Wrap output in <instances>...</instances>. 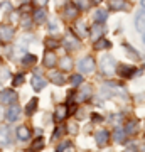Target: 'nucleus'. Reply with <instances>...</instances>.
<instances>
[{"label":"nucleus","mask_w":145,"mask_h":152,"mask_svg":"<svg viewBox=\"0 0 145 152\" xmlns=\"http://www.w3.org/2000/svg\"><path fill=\"white\" fill-rule=\"evenodd\" d=\"M100 68H101V75L105 76H111L117 73V63L111 56H103L100 61Z\"/></svg>","instance_id":"f257e3e1"},{"label":"nucleus","mask_w":145,"mask_h":152,"mask_svg":"<svg viewBox=\"0 0 145 152\" xmlns=\"http://www.w3.org/2000/svg\"><path fill=\"white\" fill-rule=\"evenodd\" d=\"M17 98H19V95H17L14 90L5 88V90L0 91V102H2L4 105H14L17 102Z\"/></svg>","instance_id":"f03ea898"},{"label":"nucleus","mask_w":145,"mask_h":152,"mask_svg":"<svg viewBox=\"0 0 145 152\" xmlns=\"http://www.w3.org/2000/svg\"><path fill=\"white\" fill-rule=\"evenodd\" d=\"M78 68H79L81 73H93L95 71V68H96V64H95V59H93L91 56H86V58H83V59L78 63Z\"/></svg>","instance_id":"7ed1b4c3"},{"label":"nucleus","mask_w":145,"mask_h":152,"mask_svg":"<svg viewBox=\"0 0 145 152\" xmlns=\"http://www.w3.org/2000/svg\"><path fill=\"white\" fill-rule=\"evenodd\" d=\"M14 34H15V31H14L12 26H9V24H2L0 26V41L2 42H9L14 37Z\"/></svg>","instance_id":"20e7f679"},{"label":"nucleus","mask_w":145,"mask_h":152,"mask_svg":"<svg viewBox=\"0 0 145 152\" xmlns=\"http://www.w3.org/2000/svg\"><path fill=\"white\" fill-rule=\"evenodd\" d=\"M15 134H17V140L22 142V144L29 142V140H31V135H32V134H31V129H29L27 125H20V127H17Z\"/></svg>","instance_id":"39448f33"},{"label":"nucleus","mask_w":145,"mask_h":152,"mask_svg":"<svg viewBox=\"0 0 145 152\" xmlns=\"http://www.w3.org/2000/svg\"><path fill=\"white\" fill-rule=\"evenodd\" d=\"M19 117H20V108H19L15 103L9 105V108H7V112H5V120H7V122L12 124V122H15Z\"/></svg>","instance_id":"423d86ee"},{"label":"nucleus","mask_w":145,"mask_h":152,"mask_svg":"<svg viewBox=\"0 0 145 152\" xmlns=\"http://www.w3.org/2000/svg\"><path fill=\"white\" fill-rule=\"evenodd\" d=\"M63 46H64L66 49H69V51H74V49H78L79 42H78V39H76V34H73V32L68 34V36L63 39Z\"/></svg>","instance_id":"0eeeda50"},{"label":"nucleus","mask_w":145,"mask_h":152,"mask_svg":"<svg viewBox=\"0 0 145 152\" xmlns=\"http://www.w3.org/2000/svg\"><path fill=\"white\" fill-rule=\"evenodd\" d=\"M10 144V127H2L0 129V147H9Z\"/></svg>","instance_id":"6e6552de"},{"label":"nucleus","mask_w":145,"mask_h":152,"mask_svg":"<svg viewBox=\"0 0 145 152\" xmlns=\"http://www.w3.org/2000/svg\"><path fill=\"white\" fill-rule=\"evenodd\" d=\"M46 19H47V10H46L44 7H39L37 10L34 12V15H32V20L36 22V24H44Z\"/></svg>","instance_id":"1a4fd4ad"},{"label":"nucleus","mask_w":145,"mask_h":152,"mask_svg":"<svg viewBox=\"0 0 145 152\" xmlns=\"http://www.w3.org/2000/svg\"><path fill=\"white\" fill-rule=\"evenodd\" d=\"M69 115V110H68V105H61V107H58L56 108V113H54V120L56 122H63V120L66 118Z\"/></svg>","instance_id":"9d476101"},{"label":"nucleus","mask_w":145,"mask_h":152,"mask_svg":"<svg viewBox=\"0 0 145 152\" xmlns=\"http://www.w3.org/2000/svg\"><path fill=\"white\" fill-rule=\"evenodd\" d=\"M46 85H47V81L44 80L41 75H34L32 78V88L36 90V91H41V90H44L46 88Z\"/></svg>","instance_id":"9b49d317"},{"label":"nucleus","mask_w":145,"mask_h":152,"mask_svg":"<svg viewBox=\"0 0 145 152\" xmlns=\"http://www.w3.org/2000/svg\"><path fill=\"white\" fill-rule=\"evenodd\" d=\"M103 34H105V29H103V24H100V22H96L95 26L91 27V32H90V36H91L93 41H98V39L101 37Z\"/></svg>","instance_id":"f8f14e48"},{"label":"nucleus","mask_w":145,"mask_h":152,"mask_svg":"<svg viewBox=\"0 0 145 152\" xmlns=\"http://www.w3.org/2000/svg\"><path fill=\"white\" fill-rule=\"evenodd\" d=\"M135 68L133 66H127V64H120L118 66V75L123 76V78H132L135 75Z\"/></svg>","instance_id":"ddd939ff"},{"label":"nucleus","mask_w":145,"mask_h":152,"mask_svg":"<svg viewBox=\"0 0 145 152\" xmlns=\"http://www.w3.org/2000/svg\"><path fill=\"white\" fill-rule=\"evenodd\" d=\"M95 139H96V144L100 147H105L108 144V139H110V134H108L106 130H98L96 135H95Z\"/></svg>","instance_id":"4468645a"},{"label":"nucleus","mask_w":145,"mask_h":152,"mask_svg":"<svg viewBox=\"0 0 145 152\" xmlns=\"http://www.w3.org/2000/svg\"><path fill=\"white\" fill-rule=\"evenodd\" d=\"M135 29L138 32H145V12H138L137 17H135Z\"/></svg>","instance_id":"2eb2a0df"},{"label":"nucleus","mask_w":145,"mask_h":152,"mask_svg":"<svg viewBox=\"0 0 145 152\" xmlns=\"http://www.w3.org/2000/svg\"><path fill=\"white\" fill-rule=\"evenodd\" d=\"M49 81H52L54 85H64V76H63V71H52V73H49Z\"/></svg>","instance_id":"dca6fc26"},{"label":"nucleus","mask_w":145,"mask_h":152,"mask_svg":"<svg viewBox=\"0 0 145 152\" xmlns=\"http://www.w3.org/2000/svg\"><path fill=\"white\" fill-rule=\"evenodd\" d=\"M64 15L66 19H76L78 17V7H76V4H68V5L64 7Z\"/></svg>","instance_id":"f3484780"},{"label":"nucleus","mask_w":145,"mask_h":152,"mask_svg":"<svg viewBox=\"0 0 145 152\" xmlns=\"http://www.w3.org/2000/svg\"><path fill=\"white\" fill-rule=\"evenodd\" d=\"M56 63H58L56 54H54L52 51H47V53L44 54V66H46V68H54Z\"/></svg>","instance_id":"a211bd4d"},{"label":"nucleus","mask_w":145,"mask_h":152,"mask_svg":"<svg viewBox=\"0 0 145 152\" xmlns=\"http://www.w3.org/2000/svg\"><path fill=\"white\" fill-rule=\"evenodd\" d=\"M110 9L111 10H127L128 4H127V0H110Z\"/></svg>","instance_id":"6ab92c4d"},{"label":"nucleus","mask_w":145,"mask_h":152,"mask_svg":"<svg viewBox=\"0 0 145 152\" xmlns=\"http://www.w3.org/2000/svg\"><path fill=\"white\" fill-rule=\"evenodd\" d=\"M90 95H91V86H90V85H85V86H81L76 100H78V102H86V100L90 98Z\"/></svg>","instance_id":"aec40b11"},{"label":"nucleus","mask_w":145,"mask_h":152,"mask_svg":"<svg viewBox=\"0 0 145 152\" xmlns=\"http://www.w3.org/2000/svg\"><path fill=\"white\" fill-rule=\"evenodd\" d=\"M37 105H39V98H31L29 103L26 105V108H24L26 115H34V112L37 110Z\"/></svg>","instance_id":"412c9836"},{"label":"nucleus","mask_w":145,"mask_h":152,"mask_svg":"<svg viewBox=\"0 0 145 152\" xmlns=\"http://www.w3.org/2000/svg\"><path fill=\"white\" fill-rule=\"evenodd\" d=\"M125 137H127V132L123 129H115V132H113V140L117 142V144H123Z\"/></svg>","instance_id":"4be33fe9"},{"label":"nucleus","mask_w":145,"mask_h":152,"mask_svg":"<svg viewBox=\"0 0 145 152\" xmlns=\"http://www.w3.org/2000/svg\"><path fill=\"white\" fill-rule=\"evenodd\" d=\"M93 19H95V22H100V24H103V22H106V19H108V12L103 10V9H98V10L95 12Z\"/></svg>","instance_id":"5701e85b"},{"label":"nucleus","mask_w":145,"mask_h":152,"mask_svg":"<svg viewBox=\"0 0 145 152\" xmlns=\"http://www.w3.org/2000/svg\"><path fill=\"white\" fill-rule=\"evenodd\" d=\"M37 63V58L34 54H24L22 56V59H20V64L22 66H32Z\"/></svg>","instance_id":"b1692460"},{"label":"nucleus","mask_w":145,"mask_h":152,"mask_svg":"<svg viewBox=\"0 0 145 152\" xmlns=\"http://www.w3.org/2000/svg\"><path fill=\"white\" fill-rule=\"evenodd\" d=\"M61 69L63 71H71L73 69V59H71L69 56H64V58L61 59Z\"/></svg>","instance_id":"393cba45"},{"label":"nucleus","mask_w":145,"mask_h":152,"mask_svg":"<svg viewBox=\"0 0 145 152\" xmlns=\"http://www.w3.org/2000/svg\"><path fill=\"white\" fill-rule=\"evenodd\" d=\"M110 46H111L110 41H106V39H98L96 44H95V49H96V51H101V49H108Z\"/></svg>","instance_id":"a878e982"},{"label":"nucleus","mask_w":145,"mask_h":152,"mask_svg":"<svg viewBox=\"0 0 145 152\" xmlns=\"http://www.w3.org/2000/svg\"><path fill=\"white\" fill-rule=\"evenodd\" d=\"M24 81H26V76H24V73H17V75L14 76V80H12V85H14V86H22V85H24Z\"/></svg>","instance_id":"bb28decb"},{"label":"nucleus","mask_w":145,"mask_h":152,"mask_svg":"<svg viewBox=\"0 0 145 152\" xmlns=\"http://www.w3.org/2000/svg\"><path fill=\"white\" fill-rule=\"evenodd\" d=\"M76 32H78L79 37H86V36H88V32H86V26L83 24V22H78V24H76Z\"/></svg>","instance_id":"cd10ccee"},{"label":"nucleus","mask_w":145,"mask_h":152,"mask_svg":"<svg viewBox=\"0 0 145 152\" xmlns=\"http://www.w3.org/2000/svg\"><path fill=\"white\" fill-rule=\"evenodd\" d=\"M69 83L73 85V86H79L81 83H83V76L81 75H73L69 78Z\"/></svg>","instance_id":"c85d7f7f"},{"label":"nucleus","mask_w":145,"mask_h":152,"mask_svg":"<svg viewBox=\"0 0 145 152\" xmlns=\"http://www.w3.org/2000/svg\"><path fill=\"white\" fill-rule=\"evenodd\" d=\"M64 132H66L64 127H63V125H58V127H56V130H54V134H52V139H54V140H58Z\"/></svg>","instance_id":"c756f323"},{"label":"nucleus","mask_w":145,"mask_h":152,"mask_svg":"<svg viewBox=\"0 0 145 152\" xmlns=\"http://www.w3.org/2000/svg\"><path fill=\"white\" fill-rule=\"evenodd\" d=\"M76 7L81 10H86L90 7V0H76Z\"/></svg>","instance_id":"7c9ffc66"},{"label":"nucleus","mask_w":145,"mask_h":152,"mask_svg":"<svg viewBox=\"0 0 145 152\" xmlns=\"http://www.w3.org/2000/svg\"><path fill=\"white\" fill-rule=\"evenodd\" d=\"M125 132H127V134H135V132H137V122H128Z\"/></svg>","instance_id":"2f4dec72"},{"label":"nucleus","mask_w":145,"mask_h":152,"mask_svg":"<svg viewBox=\"0 0 145 152\" xmlns=\"http://www.w3.org/2000/svg\"><path fill=\"white\" fill-rule=\"evenodd\" d=\"M46 46H47L49 49H56L58 48V46H59V42H58V41H56V39H46Z\"/></svg>","instance_id":"473e14b6"},{"label":"nucleus","mask_w":145,"mask_h":152,"mask_svg":"<svg viewBox=\"0 0 145 152\" xmlns=\"http://www.w3.org/2000/svg\"><path fill=\"white\" fill-rule=\"evenodd\" d=\"M42 147H44V142H42V139H37V140H36V142L32 144V149H34V151H41Z\"/></svg>","instance_id":"72a5a7b5"},{"label":"nucleus","mask_w":145,"mask_h":152,"mask_svg":"<svg viewBox=\"0 0 145 152\" xmlns=\"http://www.w3.org/2000/svg\"><path fill=\"white\" fill-rule=\"evenodd\" d=\"M64 149H73V144L71 142H63L58 145V151H64Z\"/></svg>","instance_id":"f704fd0d"},{"label":"nucleus","mask_w":145,"mask_h":152,"mask_svg":"<svg viewBox=\"0 0 145 152\" xmlns=\"http://www.w3.org/2000/svg\"><path fill=\"white\" fill-rule=\"evenodd\" d=\"M68 132H69V134H76V132H78V127H76V124H69V127H68Z\"/></svg>","instance_id":"c9c22d12"},{"label":"nucleus","mask_w":145,"mask_h":152,"mask_svg":"<svg viewBox=\"0 0 145 152\" xmlns=\"http://www.w3.org/2000/svg\"><path fill=\"white\" fill-rule=\"evenodd\" d=\"M34 4H37L39 7H44L46 4H49V0H34Z\"/></svg>","instance_id":"e433bc0d"},{"label":"nucleus","mask_w":145,"mask_h":152,"mask_svg":"<svg viewBox=\"0 0 145 152\" xmlns=\"http://www.w3.org/2000/svg\"><path fill=\"white\" fill-rule=\"evenodd\" d=\"M49 31H51V32H56V31H58V26H56V22H52V24L49 26Z\"/></svg>","instance_id":"4c0bfd02"},{"label":"nucleus","mask_w":145,"mask_h":152,"mask_svg":"<svg viewBox=\"0 0 145 152\" xmlns=\"http://www.w3.org/2000/svg\"><path fill=\"white\" fill-rule=\"evenodd\" d=\"M100 2H103V0H93V4H100Z\"/></svg>","instance_id":"58836bf2"},{"label":"nucleus","mask_w":145,"mask_h":152,"mask_svg":"<svg viewBox=\"0 0 145 152\" xmlns=\"http://www.w3.org/2000/svg\"><path fill=\"white\" fill-rule=\"evenodd\" d=\"M142 7H144V9H145V0H142Z\"/></svg>","instance_id":"ea45409f"},{"label":"nucleus","mask_w":145,"mask_h":152,"mask_svg":"<svg viewBox=\"0 0 145 152\" xmlns=\"http://www.w3.org/2000/svg\"><path fill=\"white\" fill-rule=\"evenodd\" d=\"M144 44H145V32H144Z\"/></svg>","instance_id":"a19ab883"},{"label":"nucleus","mask_w":145,"mask_h":152,"mask_svg":"<svg viewBox=\"0 0 145 152\" xmlns=\"http://www.w3.org/2000/svg\"><path fill=\"white\" fill-rule=\"evenodd\" d=\"M144 129H145V124H144Z\"/></svg>","instance_id":"79ce46f5"}]
</instances>
